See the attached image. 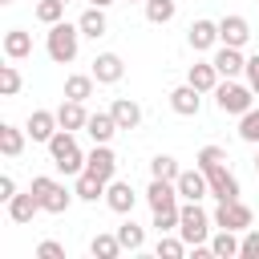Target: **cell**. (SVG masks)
Wrapping results in <instances>:
<instances>
[{
    "instance_id": "cell-32",
    "label": "cell",
    "mask_w": 259,
    "mask_h": 259,
    "mask_svg": "<svg viewBox=\"0 0 259 259\" xmlns=\"http://www.w3.org/2000/svg\"><path fill=\"white\" fill-rule=\"evenodd\" d=\"M150 174H154V178H166V182H174V178L182 174V166H178V158H170V154H158V158L150 162Z\"/></svg>"
},
{
    "instance_id": "cell-42",
    "label": "cell",
    "mask_w": 259,
    "mask_h": 259,
    "mask_svg": "<svg viewBox=\"0 0 259 259\" xmlns=\"http://www.w3.org/2000/svg\"><path fill=\"white\" fill-rule=\"evenodd\" d=\"M16 198V182H12V174H0V202H12Z\"/></svg>"
},
{
    "instance_id": "cell-17",
    "label": "cell",
    "mask_w": 259,
    "mask_h": 259,
    "mask_svg": "<svg viewBox=\"0 0 259 259\" xmlns=\"http://www.w3.org/2000/svg\"><path fill=\"white\" fill-rule=\"evenodd\" d=\"M105 202H109V210H117V214H130V210H134V202H138V194H134V186H130V182L113 178V182L105 186Z\"/></svg>"
},
{
    "instance_id": "cell-8",
    "label": "cell",
    "mask_w": 259,
    "mask_h": 259,
    "mask_svg": "<svg viewBox=\"0 0 259 259\" xmlns=\"http://www.w3.org/2000/svg\"><path fill=\"white\" fill-rule=\"evenodd\" d=\"M85 170H89V174H97V178H105V182H113V170H117V158H113V150H109V142H93V150L85 154Z\"/></svg>"
},
{
    "instance_id": "cell-21",
    "label": "cell",
    "mask_w": 259,
    "mask_h": 259,
    "mask_svg": "<svg viewBox=\"0 0 259 259\" xmlns=\"http://www.w3.org/2000/svg\"><path fill=\"white\" fill-rule=\"evenodd\" d=\"M105 178H97V174H89V170H81L77 174V186H73V194L81 198V202H97V198H105Z\"/></svg>"
},
{
    "instance_id": "cell-35",
    "label": "cell",
    "mask_w": 259,
    "mask_h": 259,
    "mask_svg": "<svg viewBox=\"0 0 259 259\" xmlns=\"http://www.w3.org/2000/svg\"><path fill=\"white\" fill-rule=\"evenodd\" d=\"M65 16V0H36V20L40 24H57Z\"/></svg>"
},
{
    "instance_id": "cell-2",
    "label": "cell",
    "mask_w": 259,
    "mask_h": 259,
    "mask_svg": "<svg viewBox=\"0 0 259 259\" xmlns=\"http://www.w3.org/2000/svg\"><path fill=\"white\" fill-rule=\"evenodd\" d=\"M77 45H81V24H65V20L49 24L45 49H49V57H53L57 65H69V61L77 57Z\"/></svg>"
},
{
    "instance_id": "cell-10",
    "label": "cell",
    "mask_w": 259,
    "mask_h": 259,
    "mask_svg": "<svg viewBox=\"0 0 259 259\" xmlns=\"http://www.w3.org/2000/svg\"><path fill=\"white\" fill-rule=\"evenodd\" d=\"M24 130H28V138H32V142H45V146H49V138L61 130V121H57V113H53V109H32V113H28V121H24Z\"/></svg>"
},
{
    "instance_id": "cell-24",
    "label": "cell",
    "mask_w": 259,
    "mask_h": 259,
    "mask_svg": "<svg viewBox=\"0 0 259 259\" xmlns=\"http://www.w3.org/2000/svg\"><path fill=\"white\" fill-rule=\"evenodd\" d=\"M24 138H28V130H20V125H0V154L4 158H20V150H24Z\"/></svg>"
},
{
    "instance_id": "cell-13",
    "label": "cell",
    "mask_w": 259,
    "mask_h": 259,
    "mask_svg": "<svg viewBox=\"0 0 259 259\" xmlns=\"http://www.w3.org/2000/svg\"><path fill=\"white\" fill-rule=\"evenodd\" d=\"M170 109L182 113V117H198V109H202V93L186 81V85H178V89L170 93Z\"/></svg>"
},
{
    "instance_id": "cell-44",
    "label": "cell",
    "mask_w": 259,
    "mask_h": 259,
    "mask_svg": "<svg viewBox=\"0 0 259 259\" xmlns=\"http://www.w3.org/2000/svg\"><path fill=\"white\" fill-rule=\"evenodd\" d=\"M255 174H259V150H255Z\"/></svg>"
},
{
    "instance_id": "cell-37",
    "label": "cell",
    "mask_w": 259,
    "mask_h": 259,
    "mask_svg": "<svg viewBox=\"0 0 259 259\" xmlns=\"http://www.w3.org/2000/svg\"><path fill=\"white\" fill-rule=\"evenodd\" d=\"M227 162V150L223 146H202L198 150V170H214V166H223Z\"/></svg>"
},
{
    "instance_id": "cell-47",
    "label": "cell",
    "mask_w": 259,
    "mask_h": 259,
    "mask_svg": "<svg viewBox=\"0 0 259 259\" xmlns=\"http://www.w3.org/2000/svg\"><path fill=\"white\" fill-rule=\"evenodd\" d=\"M142 4H146V0H142Z\"/></svg>"
},
{
    "instance_id": "cell-14",
    "label": "cell",
    "mask_w": 259,
    "mask_h": 259,
    "mask_svg": "<svg viewBox=\"0 0 259 259\" xmlns=\"http://www.w3.org/2000/svg\"><path fill=\"white\" fill-rule=\"evenodd\" d=\"M146 202H150V210H174L178 206V186L166 182V178H154L150 190H146Z\"/></svg>"
},
{
    "instance_id": "cell-41",
    "label": "cell",
    "mask_w": 259,
    "mask_h": 259,
    "mask_svg": "<svg viewBox=\"0 0 259 259\" xmlns=\"http://www.w3.org/2000/svg\"><path fill=\"white\" fill-rule=\"evenodd\" d=\"M247 85L255 89V97H259V53L255 57H247Z\"/></svg>"
},
{
    "instance_id": "cell-39",
    "label": "cell",
    "mask_w": 259,
    "mask_h": 259,
    "mask_svg": "<svg viewBox=\"0 0 259 259\" xmlns=\"http://www.w3.org/2000/svg\"><path fill=\"white\" fill-rule=\"evenodd\" d=\"M239 255H243V259H259V227H247V231H243Z\"/></svg>"
},
{
    "instance_id": "cell-7",
    "label": "cell",
    "mask_w": 259,
    "mask_h": 259,
    "mask_svg": "<svg viewBox=\"0 0 259 259\" xmlns=\"http://www.w3.org/2000/svg\"><path fill=\"white\" fill-rule=\"evenodd\" d=\"M214 227H227V231H247L251 227V206L231 198V202H219L214 210Z\"/></svg>"
},
{
    "instance_id": "cell-11",
    "label": "cell",
    "mask_w": 259,
    "mask_h": 259,
    "mask_svg": "<svg viewBox=\"0 0 259 259\" xmlns=\"http://www.w3.org/2000/svg\"><path fill=\"white\" fill-rule=\"evenodd\" d=\"M93 77H97V85H117V81L125 77L121 57H117V53H97V57H93Z\"/></svg>"
},
{
    "instance_id": "cell-20",
    "label": "cell",
    "mask_w": 259,
    "mask_h": 259,
    "mask_svg": "<svg viewBox=\"0 0 259 259\" xmlns=\"http://www.w3.org/2000/svg\"><path fill=\"white\" fill-rule=\"evenodd\" d=\"M109 113H113L117 130H138V121H142V105L130 101V97H117V101L109 105Z\"/></svg>"
},
{
    "instance_id": "cell-18",
    "label": "cell",
    "mask_w": 259,
    "mask_h": 259,
    "mask_svg": "<svg viewBox=\"0 0 259 259\" xmlns=\"http://www.w3.org/2000/svg\"><path fill=\"white\" fill-rule=\"evenodd\" d=\"M219 69H214V61H194L190 65V73H186V81L198 89V93H214V85H219Z\"/></svg>"
},
{
    "instance_id": "cell-27",
    "label": "cell",
    "mask_w": 259,
    "mask_h": 259,
    "mask_svg": "<svg viewBox=\"0 0 259 259\" xmlns=\"http://www.w3.org/2000/svg\"><path fill=\"white\" fill-rule=\"evenodd\" d=\"M239 231H227V227H219V235H210V251H214V259H231V255H239Z\"/></svg>"
},
{
    "instance_id": "cell-23",
    "label": "cell",
    "mask_w": 259,
    "mask_h": 259,
    "mask_svg": "<svg viewBox=\"0 0 259 259\" xmlns=\"http://www.w3.org/2000/svg\"><path fill=\"white\" fill-rule=\"evenodd\" d=\"M77 24H81V36H93V40L109 32V20H105V8H97V4H93V8H85Z\"/></svg>"
},
{
    "instance_id": "cell-30",
    "label": "cell",
    "mask_w": 259,
    "mask_h": 259,
    "mask_svg": "<svg viewBox=\"0 0 259 259\" xmlns=\"http://www.w3.org/2000/svg\"><path fill=\"white\" fill-rule=\"evenodd\" d=\"M117 239H121V247H125V251H142V243H146V231H142L134 219H125V223L117 227Z\"/></svg>"
},
{
    "instance_id": "cell-22",
    "label": "cell",
    "mask_w": 259,
    "mask_h": 259,
    "mask_svg": "<svg viewBox=\"0 0 259 259\" xmlns=\"http://www.w3.org/2000/svg\"><path fill=\"white\" fill-rule=\"evenodd\" d=\"M210 45H223V40H219V24H214V20H194V24H190V49L202 53V49H210Z\"/></svg>"
},
{
    "instance_id": "cell-4",
    "label": "cell",
    "mask_w": 259,
    "mask_h": 259,
    "mask_svg": "<svg viewBox=\"0 0 259 259\" xmlns=\"http://www.w3.org/2000/svg\"><path fill=\"white\" fill-rule=\"evenodd\" d=\"M251 101H255V89L251 85H239L235 77H227V81H219L214 85V105L223 109V113H247L251 109Z\"/></svg>"
},
{
    "instance_id": "cell-34",
    "label": "cell",
    "mask_w": 259,
    "mask_h": 259,
    "mask_svg": "<svg viewBox=\"0 0 259 259\" xmlns=\"http://www.w3.org/2000/svg\"><path fill=\"white\" fill-rule=\"evenodd\" d=\"M239 138H243V142H251V146H259V109H255V105L239 117Z\"/></svg>"
},
{
    "instance_id": "cell-12",
    "label": "cell",
    "mask_w": 259,
    "mask_h": 259,
    "mask_svg": "<svg viewBox=\"0 0 259 259\" xmlns=\"http://www.w3.org/2000/svg\"><path fill=\"white\" fill-rule=\"evenodd\" d=\"M219 40H223V45L243 49V45L251 40V24H247L243 16H235V12H231V16H223V20H219Z\"/></svg>"
},
{
    "instance_id": "cell-16",
    "label": "cell",
    "mask_w": 259,
    "mask_h": 259,
    "mask_svg": "<svg viewBox=\"0 0 259 259\" xmlns=\"http://www.w3.org/2000/svg\"><path fill=\"white\" fill-rule=\"evenodd\" d=\"M57 121H61V130H85L89 125V113H85V101H73V97H65L61 105H57Z\"/></svg>"
},
{
    "instance_id": "cell-45",
    "label": "cell",
    "mask_w": 259,
    "mask_h": 259,
    "mask_svg": "<svg viewBox=\"0 0 259 259\" xmlns=\"http://www.w3.org/2000/svg\"><path fill=\"white\" fill-rule=\"evenodd\" d=\"M0 4H12V0H0Z\"/></svg>"
},
{
    "instance_id": "cell-15",
    "label": "cell",
    "mask_w": 259,
    "mask_h": 259,
    "mask_svg": "<svg viewBox=\"0 0 259 259\" xmlns=\"http://www.w3.org/2000/svg\"><path fill=\"white\" fill-rule=\"evenodd\" d=\"M210 61H214V69H219L223 77H239V73H247V57H243V49H235V45H223Z\"/></svg>"
},
{
    "instance_id": "cell-3",
    "label": "cell",
    "mask_w": 259,
    "mask_h": 259,
    "mask_svg": "<svg viewBox=\"0 0 259 259\" xmlns=\"http://www.w3.org/2000/svg\"><path fill=\"white\" fill-rule=\"evenodd\" d=\"M210 214L198 206V202H182L178 206V235L186 239V247H198V243H206L210 239Z\"/></svg>"
},
{
    "instance_id": "cell-1",
    "label": "cell",
    "mask_w": 259,
    "mask_h": 259,
    "mask_svg": "<svg viewBox=\"0 0 259 259\" xmlns=\"http://www.w3.org/2000/svg\"><path fill=\"white\" fill-rule=\"evenodd\" d=\"M49 158H53V166H57L61 174H81V170H85V154L77 150L73 130H57V134L49 138Z\"/></svg>"
},
{
    "instance_id": "cell-40",
    "label": "cell",
    "mask_w": 259,
    "mask_h": 259,
    "mask_svg": "<svg viewBox=\"0 0 259 259\" xmlns=\"http://www.w3.org/2000/svg\"><path fill=\"white\" fill-rule=\"evenodd\" d=\"M36 259H65V247H61L57 239H45V243L36 247Z\"/></svg>"
},
{
    "instance_id": "cell-46",
    "label": "cell",
    "mask_w": 259,
    "mask_h": 259,
    "mask_svg": "<svg viewBox=\"0 0 259 259\" xmlns=\"http://www.w3.org/2000/svg\"><path fill=\"white\" fill-rule=\"evenodd\" d=\"M65 4H69V0H65Z\"/></svg>"
},
{
    "instance_id": "cell-6",
    "label": "cell",
    "mask_w": 259,
    "mask_h": 259,
    "mask_svg": "<svg viewBox=\"0 0 259 259\" xmlns=\"http://www.w3.org/2000/svg\"><path fill=\"white\" fill-rule=\"evenodd\" d=\"M174 186H178V198L182 202H202L206 194H210V182H206V174L194 166V170H182L178 178H174Z\"/></svg>"
},
{
    "instance_id": "cell-36",
    "label": "cell",
    "mask_w": 259,
    "mask_h": 259,
    "mask_svg": "<svg viewBox=\"0 0 259 259\" xmlns=\"http://www.w3.org/2000/svg\"><path fill=\"white\" fill-rule=\"evenodd\" d=\"M0 93H4V97H16V93H20V73H16V65H0Z\"/></svg>"
},
{
    "instance_id": "cell-25",
    "label": "cell",
    "mask_w": 259,
    "mask_h": 259,
    "mask_svg": "<svg viewBox=\"0 0 259 259\" xmlns=\"http://www.w3.org/2000/svg\"><path fill=\"white\" fill-rule=\"evenodd\" d=\"M40 210V198L28 190V194H16L12 202H8V219L12 223H32V214Z\"/></svg>"
},
{
    "instance_id": "cell-33",
    "label": "cell",
    "mask_w": 259,
    "mask_h": 259,
    "mask_svg": "<svg viewBox=\"0 0 259 259\" xmlns=\"http://www.w3.org/2000/svg\"><path fill=\"white\" fill-rule=\"evenodd\" d=\"M146 20H150V24L174 20V0H146Z\"/></svg>"
},
{
    "instance_id": "cell-19",
    "label": "cell",
    "mask_w": 259,
    "mask_h": 259,
    "mask_svg": "<svg viewBox=\"0 0 259 259\" xmlns=\"http://www.w3.org/2000/svg\"><path fill=\"white\" fill-rule=\"evenodd\" d=\"M28 53H32V32L8 28V32H4V57H8V61H24Z\"/></svg>"
},
{
    "instance_id": "cell-9",
    "label": "cell",
    "mask_w": 259,
    "mask_h": 259,
    "mask_svg": "<svg viewBox=\"0 0 259 259\" xmlns=\"http://www.w3.org/2000/svg\"><path fill=\"white\" fill-rule=\"evenodd\" d=\"M206 174V182H210V194L219 198V202H231V198H239V178L227 170V162L223 166H214V170H202Z\"/></svg>"
},
{
    "instance_id": "cell-43",
    "label": "cell",
    "mask_w": 259,
    "mask_h": 259,
    "mask_svg": "<svg viewBox=\"0 0 259 259\" xmlns=\"http://www.w3.org/2000/svg\"><path fill=\"white\" fill-rule=\"evenodd\" d=\"M89 4H97V8H109V4H113V0H89Z\"/></svg>"
},
{
    "instance_id": "cell-28",
    "label": "cell",
    "mask_w": 259,
    "mask_h": 259,
    "mask_svg": "<svg viewBox=\"0 0 259 259\" xmlns=\"http://www.w3.org/2000/svg\"><path fill=\"white\" fill-rule=\"evenodd\" d=\"M125 247H121V239H117V231L113 235H93V243H89V255L93 259H117Z\"/></svg>"
},
{
    "instance_id": "cell-31",
    "label": "cell",
    "mask_w": 259,
    "mask_h": 259,
    "mask_svg": "<svg viewBox=\"0 0 259 259\" xmlns=\"http://www.w3.org/2000/svg\"><path fill=\"white\" fill-rule=\"evenodd\" d=\"M154 255H158V259H182V255H186V239H182V235H178V239H174V235H158Z\"/></svg>"
},
{
    "instance_id": "cell-5",
    "label": "cell",
    "mask_w": 259,
    "mask_h": 259,
    "mask_svg": "<svg viewBox=\"0 0 259 259\" xmlns=\"http://www.w3.org/2000/svg\"><path fill=\"white\" fill-rule=\"evenodd\" d=\"M28 190L40 198V210H49V214H65V210H69V202H73V194H69L57 178H49V174H36Z\"/></svg>"
},
{
    "instance_id": "cell-38",
    "label": "cell",
    "mask_w": 259,
    "mask_h": 259,
    "mask_svg": "<svg viewBox=\"0 0 259 259\" xmlns=\"http://www.w3.org/2000/svg\"><path fill=\"white\" fill-rule=\"evenodd\" d=\"M154 231H158V235L178 231V206H174V210H154Z\"/></svg>"
},
{
    "instance_id": "cell-26",
    "label": "cell",
    "mask_w": 259,
    "mask_h": 259,
    "mask_svg": "<svg viewBox=\"0 0 259 259\" xmlns=\"http://www.w3.org/2000/svg\"><path fill=\"white\" fill-rule=\"evenodd\" d=\"M85 134L93 138V142H109L113 134H117V121H113V113H89V125H85Z\"/></svg>"
},
{
    "instance_id": "cell-29",
    "label": "cell",
    "mask_w": 259,
    "mask_h": 259,
    "mask_svg": "<svg viewBox=\"0 0 259 259\" xmlns=\"http://www.w3.org/2000/svg\"><path fill=\"white\" fill-rule=\"evenodd\" d=\"M93 73H73V77H65V97H73V101H85V97H93Z\"/></svg>"
}]
</instances>
